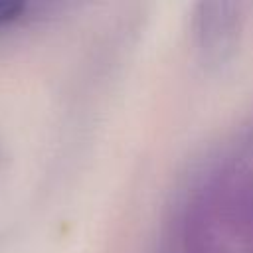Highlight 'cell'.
I'll return each mask as SVG.
<instances>
[{
	"label": "cell",
	"mask_w": 253,
	"mask_h": 253,
	"mask_svg": "<svg viewBox=\"0 0 253 253\" xmlns=\"http://www.w3.org/2000/svg\"><path fill=\"white\" fill-rule=\"evenodd\" d=\"M24 10H26V4L20 0H0V28L16 22Z\"/></svg>",
	"instance_id": "cell-1"
}]
</instances>
